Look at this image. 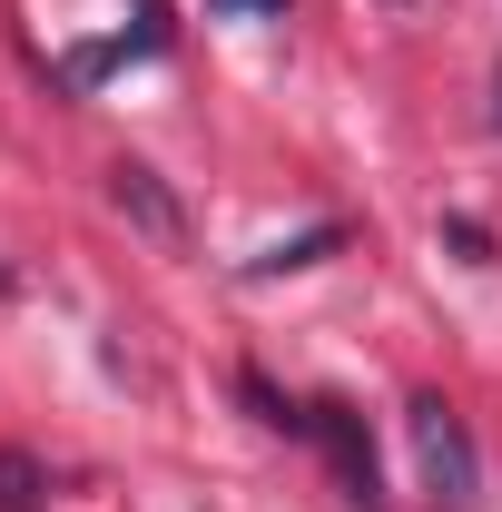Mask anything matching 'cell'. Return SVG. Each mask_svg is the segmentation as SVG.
Listing matches in <instances>:
<instances>
[{
  "mask_svg": "<svg viewBox=\"0 0 502 512\" xmlns=\"http://www.w3.org/2000/svg\"><path fill=\"white\" fill-rule=\"evenodd\" d=\"M414 453H424V473H434L443 503H473V434H463V414L453 404H414Z\"/></svg>",
  "mask_w": 502,
  "mask_h": 512,
  "instance_id": "obj_2",
  "label": "cell"
},
{
  "mask_svg": "<svg viewBox=\"0 0 502 512\" xmlns=\"http://www.w3.org/2000/svg\"><path fill=\"white\" fill-rule=\"evenodd\" d=\"M0 512H40V463L30 453H0Z\"/></svg>",
  "mask_w": 502,
  "mask_h": 512,
  "instance_id": "obj_4",
  "label": "cell"
},
{
  "mask_svg": "<svg viewBox=\"0 0 502 512\" xmlns=\"http://www.w3.org/2000/svg\"><path fill=\"white\" fill-rule=\"evenodd\" d=\"M247 404H256V424H276V434H306V404H286L266 375H247Z\"/></svg>",
  "mask_w": 502,
  "mask_h": 512,
  "instance_id": "obj_5",
  "label": "cell"
},
{
  "mask_svg": "<svg viewBox=\"0 0 502 512\" xmlns=\"http://www.w3.org/2000/svg\"><path fill=\"white\" fill-rule=\"evenodd\" d=\"M99 188H109V207H119V217L148 237V247L188 256V207H178V188H168L148 158H109V178H99Z\"/></svg>",
  "mask_w": 502,
  "mask_h": 512,
  "instance_id": "obj_1",
  "label": "cell"
},
{
  "mask_svg": "<svg viewBox=\"0 0 502 512\" xmlns=\"http://www.w3.org/2000/svg\"><path fill=\"white\" fill-rule=\"evenodd\" d=\"M384 10H414V0H384Z\"/></svg>",
  "mask_w": 502,
  "mask_h": 512,
  "instance_id": "obj_8",
  "label": "cell"
},
{
  "mask_svg": "<svg viewBox=\"0 0 502 512\" xmlns=\"http://www.w3.org/2000/svg\"><path fill=\"white\" fill-rule=\"evenodd\" d=\"M217 10H286V0H217Z\"/></svg>",
  "mask_w": 502,
  "mask_h": 512,
  "instance_id": "obj_6",
  "label": "cell"
},
{
  "mask_svg": "<svg viewBox=\"0 0 502 512\" xmlns=\"http://www.w3.org/2000/svg\"><path fill=\"white\" fill-rule=\"evenodd\" d=\"M493 128H502V79H493Z\"/></svg>",
  "mask_w": 502,
  "mask_h": 512,
  "instance_id": "obj_7",
  "label": "cell"
},
{
  "mask_svg": "<svg viewBox=\"0 0 502 512\" xmlns=\"http://www.w3.org/2000/svg\"><path fill=\"white\" fill-rule=\"evenodd\" d=\"M306 434H315L325 453H335V473H345V493H355L365 512H384V493H375V444H365V424H355L345 404H306Z\"/></svg>",
  "mask_w": 502,
  "mask_h": 512,
  "instance_id": "obj_3",
  "label": "cell"
}]
</instances>
